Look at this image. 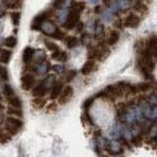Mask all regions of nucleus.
I'll return each mask as SVG.
<instances>
[{
	"instance_id": "obj_1",
	"label": "nucleus",
	"mask_w": 157,
	"mask_h": 157,
	"mask_svg": "<svg viewBox=\"0 0 157 157\" xmlns=\"http://www.w3.org/2000/svg\"><path fill=\"white\" fill-rule=\"evenodd\" d=\"M23 127V122L16 117H8L5 122V129L10 135H16Z\"/></svg>"
},
{
	"instance_id": "obj_2",
	"label": "nucleus",
	"mask_w": 157,
	"mask_h": 157,
	"mask_svg": "<svg viewBox=\"0 0 157 157\" xmlns=\"http://www.w3.org/2000/svg\"><path fill=\"white\" fill-rule=\"evenodd\" d=\"M73 95H74L73 88L71 87V85H67V87L63 88L62 93H61L59 98H58V102H59V104H61V105H64V104L68 103L72 99Z\"/></svg>"
},
{
	"instance_id": "obj_3",
	"label": "nucleus",
	"mask_w": 157,
	"mask_h": 157,
	"mask_svg": "<svg viewBox=\"0 0 157 157\" xmlns=\"http://www.w3.org/2000/svg\"><path fill=\"white\" fill-rule=\"evenodd\" d=\"M35 82V79L32 74H26L22 77L21 80V85L24 90H30L33 88Z\"/></svg>"
},
{
	"instance_id": "obj_4",
	"label": "nucleus",
	"mask_w": 157,
	"mask_h": 157,
	"mask_svg": "<svg viewBox=\"0 0 157 157\" xmlns=\"http://www.w3.org/2000/svg\"><path fill=\"white\" fill-rule=\"evenodd\" d=\"M46 90H47V87H46L45 82H41L33 88V96H35V98H42L45 95Z\"/></svg>"
},
{
	"instance_id": "obj_5",
	"label": "nucleus",
	"mask_w": 157,
	"mask_h": 157,
	"mask_svg": "<svg viewBox=\"0 0 157 157\" xmlns=\"http://www.w3.org/2000/svg\"><path fill=\"white\" fill-rule=\"evenodd\" d=\"M63 84L61 82H55V84L52 85V88H51V92H50V98L51 99H55V98H59V96L62 93V90H63Z\"/></svg>"
},
{
	"instance_id": "obj_6",
	"label": "nucleus",
	"mask_w": 157,
	"mask_h": 157,
	"mask_svg": "<svg viewBox=\"0 0 157 157\" xmlns=\"http://www.w3.org/2000/svg\"><path fill=\"white\" fill-rule=\"evenodd\" d=\"M140 23V19L134 14H130L125 20V26L129 27H137Z\"/></svg>"
},
{
	"instance_id": "obj_7",
	"label": "nucleus",
	"mask_w": 157,
	"mask_h": 157,
	"mask_svg": "<svg viewBox=\"0 0 157 157\" xmlns=\"http://www.w3.org/2000/svg\"><path fill=\"white\" fill-rule=\"evenodd\" d=\"M94 66H95V61L94 60H92V59L88 60L87 62L84 64V66H82V70H81V73L82 74V75L87 76L93 71Z\"/></svg>"
},
{
	"instance_id": "obj_8",
	"label": "nucleus",
	"mask_w": 157,
	"mask_h": 157,
	"mask_svg": "<svg viewBox=\"0 0 157 157\" xmlns=\"http://www.w3.org/2000/svg\"><path fill=\"white\" fill-rule=\"evenodd\" d=\"M147 50L152 56H157V38H151L147 43Z\"/></svg>"
},
{
	"instance_id": "obj_9",
	"label": "nucleus",
	"mask_w": 157,
	"mask_h": 157,
	"mask_svg": "<svg viewBox=\"0 0 157 157\" xmlns=\"http://www.w3.org/2000/svg\"><path fill=\"white\" fill-rule=\"evenodd\" d=\"M7 101H8V103L10 104L11 107H15V108H19V109L22 107V101H21V99L16 94L7 97Z\"/></svg>"
},
{
	"instance_id": "obj_10",
	"label": "nucleus",
	"mask_w": 157,
	"mask_h": 157,
	"mask_svg": "<svg viewBox=\"0 0 157 157\" xmlns=\"http://www.w3.org/2000/svg\"><path fill=\"white\" fill-rule=\"evenodd\" d=\"M33 53H35V50H33L32 47H27L26 49H25L24 53H23V61H24V63L29 64L30 61L33 60Z\"/></svg>"
},
{
	"instance_id": "obj_11",
	"label": "nucleus",
	"mask_w": 157,
	"mask_h": 157,
	"mask_svg": "<svg viewBox=\"0 0 157 157\" xmlns=\"http://www.w3.org/2000/svg\"><path fill=\"white\" fill-rule=\"evenodd\" d=\"M41 29L44 30L45 33L52 35L54 33V32L56 30V27L53 26V24L50 22H43L41 24Z\"/></svg>"
},
{
	"instance_id": "obj_12",
	"label": "nucleus",
	"mask_w": 157,
	"mask_h": 157,
	"mask_svg": "<svg viewBox=\"0 0 157 157\" xmlns=\"http://www.w3.org/2000/svg\"><path fill=\"white\" fill-rule=\"evenodd\" d=\"M11 54H12V52L10 50H7V49H2L1 52H0V61L4 64H7L9 61H10Z\"/></svg>"
},
{
	"instance_id": "obj_13",
	"label": "nucleus",
	"mask_w": 157,
	"mask_h": 157,
	"mask_svg": "<svg viewBox=\"0 0 157 157\" xmlns=\"http://www.w3.org/2000/svg\"><path fill=\"white\" fill-rule=\"evenodd\" d=\"M120 38V35L117 30H112L109 35V38H108V43L109 45H115L117 42H118Z\"/></svg>"
},
{
	"instance_id": "obj_14",
	"label": "nucleus",
	"mask_w": 157,
	"mask_h": 157,
	"mask_svg": "<svg viewBox=\"0 0 157 157\" xmlns=\"http://www.w3.org/2000/svg\"><path fill=\"white\" fill-rule=\"evenodd\" d=\"M52 58H53L54 60H57V61H61V62H64V61L67 60V54L66 52H63V51H55L53 52V54H52Z\"/></svg>"
},
{
	"instance_id": "obj_15",
	"label": "nucleus",
	"mask_w": 157,
	"mask_h": 157,
	"mask_svg": "<svg viewBox=\"0 0 157 157\" xmlns=\"http://www.w3.org/2000/svg\"><path fill=\"white\" fill-rule=\"evenodd\" d=\"M7 112L8 114H10L13 117H16V118H21V117L23 116V113H22V110L19 109V108H15V107H8L7 109Z\"/></svg>"
},
{
	"instance_id": "obj_16",
	"label": "nucleus",
	"mask_w": 157,
	"mask_h": 157,
	"mask_svg": "<svg viewBox=\"0 0 157 157\" xmlns=\"http://www.w3.org/2000/svg\"><path fill=\"white\" fill-rule=\"evenodd\" d=\"M65 42H66L67 47L74 48L77 44H78V38H77L76 36H68V38H66Z\"/></svg>"
},
{
	"instance_id": "obj_17",
	"label": "nucleus",
	"mask_w": 157,
	"mask_h": 157,
	"mask_svg": "<svg viewBox=\"0 0 157 157\" xmlns=\"http://www.w3.org/2000/svg\"><path fill=\"white\" fill-rule=\"evenodd\" d=\"M32 103L35 109H41L45 105V100L43 98H35Z\"/></svg>"
},
{
	"instance_id": "obj_18",
	"label": "nucleus",
	"mask_w": 157,
	"mask_h": 157,
	"mask_svg": "<svg viewBox=\"0 0 157 157\" xmlns=\"http://www.w3.org/2000/svg\"><path fill=\"white\" fill-rule=\"evenodd\" d=\"M3 3L11 9H16L20 6V2L18 0H3Z\"/></svg>"
},
{
	"instance_id": "obj_19",
	"label": "nucleus",
	"mask_w": 157,
	"mask_h": 157,
	"mask_svg": "<svg viewBox=\"0 0 157 157\" xmlns=\"http://www.w3.org/2000/svg\"><path fill=\"white\" fill-rule=\"evenodd\" d=\"M17 43V39L14 36H9L5 39V45L9 48H14Z\"/></svg>"
},
{
	"instance_id": "obj_20",
	"label": "nucleus",
	"mask_w": 157,
	"mask_h": 157,
	"mask_svg": "<svg viewBox=\"0 0 157 157\" xmlns=\"http://www.w3.org/2000/svg\"><path fill=\"white\" fill-rule=\"evenodd\" d=\"M45 45H46V47H47L49 50L50 51H58L59 50V47H58V45H56L54 43V42H52V41H45Z\"/></svg>"
},
{
	"instance_id": "obj_21",
	"label": "nucleus",
	"mask_w": 157,
	"mask_h": 157,
	"mask_svg": "<svg viewBox=\"0 0 157 157\" xmlns=\"http://www.w3.org/2000/svg\"><path fill=\"white\" fill-rule=\"evenodd\" d=\"M15 92L13 90V88H12L10 85H6L4 87V95L6 96V98L9 97V96H12V95H14Z\"/></svg>"
},
{
	"instance_id": "obj_22",
	"label": "nucleus",
	"mask_w": 157,
	"mask_h": 157,
	"mask_svg": "<svg viewBox=\"0 0 157 157\" xmlns=\"http://www.w3.org/2000/svg\"><path fill=\"white\" fill-rule=\"evenodd\" d=\"M0 78L3 81H8V71L5 67H0Z\"/></svg>"
},
{
	"instance_id": "obj_23",
	"label": "nucleus",
	"mask_w": 157,
	"mask_h": 157,
	"mask_svg": "<svg viewBox=\"0 0 157 157\" xmlns=\"http://www.w3.org/2000/svg\"><path fill=\"white\" fill-rule=\"evenodd\" d=\"M51 36H52V38H56V39H59V41H61V39L64 38V33L61 32L60 30L56 29V30H55L54 33Z\"/></svg>"
},
{
	"instance_id": "obj_24",
	"label": "nucleus",
	"mask_w": 157,
	"mask_h": 157,
	"mask_svg": "<svg viewBox=\"0 0 157 157\" xmlns=\"http://www.w3.org/2000/svg\"><path fill=\"white\" fill-rule=\"evenodd\" d=\"M77 75V73H76V71H70V72H68L67 73V75H66V81L67 82H71V81H73L74 78L76 77Z\"/></svg>"
},
{
	"instance_id": "obj_25",
	"label": "nucleus",
	"mask_w": 157,
	"mask_h": 157,
	"mask_svg": "<svg viewBox=\"0 0 157 157\" xmlns=\"http://www.w3.org/2000/svg\"><path fill=\"white\" fill-rule=\"evenodd\" d=\"M12 19H13V22L15 25H18L20 22V13L19 12H16V13L12 14Z\"/></svg>"
},
{
	"instance_id": "obj_26",
	"label": "nucleus",
	"mask_w": 157,
	"mask_h": 157,
	"mask_svg": "<svg viewBox=\"0 0 157 157\" xmlns=\"http://www.w3.org/2000/svg\"><path fill=\"white\" fill-rule=\"evenodd\" d=\"M63 3H64V0H56V1L54 2V6L57 8H60Z\"/></svg>"
},
{
	"instance_id": "obj_27",
	"label": "nucleus",
	"mask_w": 157,
	"mask_h": 157,
	"mask_svg": "<svg viewBox=\"0 0 157 157\" xmlns=\"http://www.w3.org/2000/svg\"><path fill=\"white\" fill-rule=\"evenodd\" d=\"M82 29H84L82 23H78V32H81V30H82Z\"/></svg>"
},
{
	"instance_id": "obj_28",
	"label": "nucleus",
	"mask_w": 157,
	"mask_h": 157,
	"mask_svg": "<svg viewBox=\"0 0 157 157\" xmlns=\"http://www.w3.org/2000/svg\"><path fill=\"white\" fill-rule=\"evenodd\" d=\"M5 15V10L4 8H2L1 6H0V17H3Z\"/></svg>"
},
{
	"instance_id": "obj_29",
	"label": "nucleus",
	"mask_w": 157,
	"mask_h": 157,
	"mask_svg": "<svg viewBox=\"0 0 157 157\" xmlns=\"http://www.w3.org/2000/svg\"><path fill=\"white\" fill-rule=\"evenodd\" d=\"M122 22L121 21H117V22L115 23V27H122Z\"/></svg>"
},
{
	"instance_id": "obj_30",
	"label": "nucleus",
	"mask_w": 157,
	"mask_h": 157,
	"mask_svg": "<svg viewBox=\"0 0 157 157\" xmlns=\"http://www.w3.org/2000/svg\"><path fill=\"white\" fill-rule=\"evenodd\" d=\"M102 1H103V4L104 5L108 6L110 4V2H111V0H102Z\"/></svg>"
},
{
	"instance_id": "obj_31",
	"label": "nucleus",
	"mask_w": 157,
	"mask_h": 157,
	"mask_svg": "<svg viewBox=\"0 0 157 157\" xmlns=\"http://www.w3.org/2000/svg\"><path fill=\"white\" fill-rule=\"evenodd\" d=\"M94 12L95 13H99L100 12V6H96V7L94 8Z\"/></svg>"
},
{
	"instance_id": "obj_32",
	"label": "nucleus",
	"mask_w": 157,
	"mask_h": 157,
	"mask_svg": "<svg viewBox=\"0 0 157 157\" xmlns=\"http://www.w3.org/2000/svg\"><path fill=\"white\" fill-rule=\"evenodd\" d=\"M98 0H90V3H97Z\"/></svg>"
}]
</instances>
